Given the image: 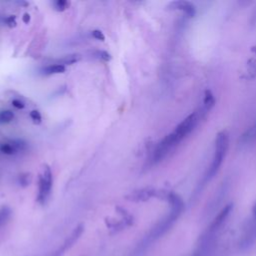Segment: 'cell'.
Returning <instances> with one entry per match:
<instances>
[{
    "instance_id": "obj_11",
    "label": "cell",
    "mask_w": 256,
    "mask_h": 256,
    "mask_svg": "<svg viewBox=\"0 0 256 256\" xmlns=\"http://www.w3.org/2000/svg\"><path fill=\"white\" fill-rule=\"evenodd\" d=\"M66 68L62 64H53V65H48L47 67L44 68V73L49 75V74H59L65 72Z\"/></svg>"
},
{
    "instance_id": "obj_14",
    "label": "cell",
    "mask_w": 256,
    "mask_h": 256,
    "mask_svg": "<svg viewBox=\"0 0 256 256\" xmlns=\"http://www.w3.org/2000/svg\"><path fill=\"white\" fill-rule=\"evenodd\" d=\"M14 114L10 110H4L0 112V123H9L13 120Z\"/></svg>"
},
{
    "instance_id": "obj_17",
    "label": "cell",
    "mask_w": 256,
    "mask_h": 256,
    "mask_svg": "<svg viewBox=\"0 0 256 256\" xmlns=\"http://www.w3.org/2000/svg\"><path fill=\"white\" fill-rule=\"evenodd\" d=\"M30 182H31V175L29 173H24L19 176V183L21 186L26 187L30 184Z\"/></svg>"
},
{
    "instance_id": "obj_16",
    "label": "cell",
    "mask_w": 256,
    "mask_h": 256,
    "mask_svg": "<svg viewBox=\"0 0 256 256\" xmlns=\"http://www.w3.org/2000/svg\"><path fill=\"white\" fill-rule=\"evenodd\" d=\"M255 136H256V124H255L253 127H251L249 130H247V131L242 135V141L247 142V141H249L250 139L254 138Z\"/></svg>"
},
{
    "instance_id": "obj_2",
    "label": "cell",
    "mask_w": 256,
    "mask_h": 256,
    "mask_svg": "<svg viewBox=\"0 0 256 256\" xmlns=\"http://www.w3.org/2000/svg\"><path fill=\"white\" fill-rule=\"evenodd\" d=\"M228 148H229V134L225 130L220 131L216 136L214 156L212 158V162L208 169V172L205 176V181L212 179L216 175V173L218 172L219 168L223 163V160L227 154Z\"/></svg>"
},
{
    "instance_id": "obj_1",
    "label": "cell",
    "mask_w": 256,
    "mask_h": 256,
    "mask_svg": "<svg viewBox=\"0 0 256 256\" xmlns=\"http://www.w3.org/2000/svg\"><path fill=\"white\" fill-rule=\"evenodd\" d=\"M165 196L166 197H164V198H166L171 205V210H170L169 214L165 218H163L152 229V231L149 235V239H151V240L157 239V238L161 237L163 234H165L171 228L173 223L178 219V217L180 216V214L182 213L183 208H184L183 200L177 194H175L173 192H166Z\"/></svg>"
},
{
    "instance_id": "obj_7",
    "label": "cell",
    "mask_w": 256,
    "mask_h": 256,
    "mask_svg": "<svg viewBox=\"0 0 256 256\" xmlns=\"http://www.w3.org/2000/svg\"><path fill=\"white\" fill-rule=\"evenodd\" d=\"M169 6L172 9L181 10L188 17H193L195 15V13H196L195 6L192 3L188 2V1H173V2H171L169 4Z\"/></svg>"
},
{
    "instance_id": "obj_10",
    "label": "cell",
    "mask_w": 256,
    "mask_h": 256,
    "mask_svg": "<svg viewBox=\"0 0 256 256\" xmlns=\"http://www.w3.org/2000/svg\"><path fill=\"white\" fill-rule=\"evenodd\" d=\"M215 104V99L212 93L209 90H206L204 100H203V107L201 108L205 113H207Z\"/></svg>"
},
{
    "instance_id": "obj_18",
    "label": "cell",
    "mask_w": 256,
    "mask_h": 256,
    "mask_svg": "<svg viewBox=\"0 0 256 256\" xmlns=\"http://www.w3.org/2000/svg\"><path fill=\"white\" fill-rule=\"evenodd\" d=\"M30 118L33 120V122L35 124H39L42 120V117H41V114L38 110H32L30 112Z\"/></svg>"
},
{
    "instance_id": "obj_25",
    "label": "cell",
    "mask_w": 256,
    "mask_h": 256,
    "mask_svg": "<svg viewBox=\"0 0 256 256\" xmlns=\"http://www.w3.org/2000/svg\"><path fill=\"white\" fill-rule=\"evenodd\" d=\"M251 50H252V51H253V52H254V53H255V55H256V46H253V47H252V49H251Z\"/></svg>"
},
{
    "instance_id": "obj_6",
    "label": "cell",
    "mask_w": 256,
    "mask_h": 256,
    "mask_svg": "<svg viewBox=\"0 0 256 256\" xmlns=\"http://www.w3.org/2000/svg\"><path fill=\"white\" fill-rule=\"evenodd\" d=\"M26 147H27V145L24 141H22V140H12V141L7 142V143H2L0 145V152H2L3 154L12 155V154H15L16 152L25 150Z\"/></svg>"
},
{
    "instance_id": "obj_8",
    "label": "cell",
    "mask_w": 256,
    "mask_h": 256,
    "mask_svg": "<svg viewBox=\"0 0 256 256\" xmlns=\"http://www.w3.org/2000/svg\"><path fill=\"white\" fill-rule=\"evenodd\" d=\"M157 192L152 188H143L131 193L127 198L131 201H146L153 196H156Z\"/></svg>"
},
{
    "instance_id": "obj_20",
    "label": "cell",
    "mask_w": 256,
    "mask_h": 256,
    "mask_svg": "<svg viewBox=\"0 0 256 256\" xmlns=\"http://www.w3.org/2000/svg\"><path fill=\"white\" fill-rule=\"evenodd\" d=\"M92 37L95 38L96 40H99V41H104L105 40V36H104L103 32H101L100 30H93L92 31Z\"/></svg>"
},
{
    "instance_id": "obj_13",
    "label": "cell",
    "mask_w": 256,
    "mask_h": 256,
    "mask_svg": "<svg viewBox=\"0 0 256 256\" xmlns=\"http://www.w3.org/2000/svg\"><path fill=\"white\" fill-rule=\"evenodd\" d=\"M80 59H81L80 54H70V55H67V56L63 57L60 60V64H62V65H71V64H74V63L78 62Z\"/></svg>"
},
{
    "instance_id": "obj_12",
    "label": "cell",
    "mask_w": 256,
    "mask_h": 256,
    "mask_svg": "<svg viewBox=\"0 0 256 256\" xmlns=\"http://www.w3.org/2000/svg\"><path fill=\"white\" fill-rule=\"evenodd\" d=\"M11 216V209L7 206H3L0 209V227L5 225Z\"/></svg>"
},
{
    "instance_id": "obj_23",
    "label": "cell",
    "mask_w": 256,
    "mask_h": 256,
    "mask_svg": "<svg viewBox=\"0 0 256 256\" xmlns=\"http://www.w3.org/2000/svg\"><path fill=\"white\" fill-rule=\"evenodd\" d=\"M30 19H31V17H30V15H29L28 13H25V14L23 15V17H22V20H23V22H24L25 24H28V23L30 22Z\"/></svg>"
},
{
    "instance_id": "obj_4",
    "label": "cell",
    "mask_w": 256,
    "mask_h": 256,
    "mask_svg": "<svg viewBox=\"0 0 256 256\" xmlns=\"http://www.w3.org/2000/svg\"><path fill=\"white\" fill-rule=\"evenodd\" d=\"M256 242V219L250 220L243 229L239 240V249L241 251L250 250Z\"/></svg>"
},
{
    "instance_id": "obj_5",
    "label": "cell",
    "mask_w": 256,
    "mask_h": 256,
    "mask_svg": "<svg viewBox=\"0 0 256 256\" xmlns=\"http://www.w3.org/2000/svg\"><path fill=\"white\" fill-rule=\"evenodd\" d=\"M232 210V204H228L226 205L218 214L217 216L213 219V221L210 223L209 227L206 229L207 231L209 232H212V233H216L218 234L220 229L222 228V226L224 225L225 221L227 220L230 212Z\"/></svg>"
},
{
    "instance_id": "obj_22",
    "label": "cell",
    "mask_w": 256,
    "mask_h": 256,
    "mask_svg": "<svg viewBox=\"0 0 256 256\" xmlns=\"http://www.w3.org/2000/svg\"><path fill=\"white\" fill-rule=\"evenodd\" d=\"M12 105L14 106V107H16V108H18V109H23L24 108V103L22 102V101H20V100H18V99H14L13 101H12Z\"/></svg>"
},
{
    "instance_id": "obj_3",
    "label": "cell",
    "mask_w": 256,
    "mask_h": 256,
    "mask_svg": "<svg viewBox=\"0 0 256 256\" xmlns=\"http://www.w3.org/2000/svg\"><path fill=\"white\" fill-rule=\"evenodd\" d=\"M52 188V172L49 166L44 165L39 175V192L37 200L40 204H45L48 200Z\"/></svg>"
},
{
    "instance_id": "obj_15",
    "label": "cell",
    "mask_w": 256,
    "mask_h": 256,
    "mask_svg": "<svg viewBox=\"0 0 256 256\" xmlns=\"http://www.w3.org/2000/svg\"><path fill=\"white\" fill-rule=\"evenodd\" d=\"M70 5V2L66 1V0H57L53 3V6H54V9L57 10V11H64L66 10Z\"/></svg>"
},
{
    "instance_id": "obj_24",
    "label": "cell",
    "mask_w": 256,
    "mask_h": 256,
    "mask_svg": "<svg viewBox=\"0 0 256 256\" xmlns=\"http://www.w3.org/2000/svg\"><path fill=\"white\" fill-rule=\"evenodd\" d=\"M253 216H254V218L256 219V204H255L254 207H253Z\"/></svg>"
},
{
    "instance_id": "obj_9",
    "label": "cell",
    "mask_w": 256,
    "mask_h": 256,
    "mask_svg": "<svg viewBox=\"0 0 256 256\" xmlns=\"http://www.w3.org/2000/svg\"><path fill=\"white\" fill-rule=\"evenodd\" d=\"M83 231H84L83 225H82V224L78 225V226L71 232V234L68 236V238L65 240V242L63 243L62 246H63L66 250L69 249L70 247H72V246L75 244V242L80 238V236L82 235Z\"/></svg>"
},
{
    "instance_id": "obj_19",
    "label": "cell",
    "mask_w": 256,
    "mask_h": 256,
    "mask_svg": "<svg viewBox=\"0 0 256 256\" xmlns=\"http://www.w3.org/2000/svg\"><path fill=\"white\" fill-rule=\"evenodd\" d=\"M96 56L103 61H109L111 59L110 54L106 51H96Z\"/></svg>"
},
{
    "instance_id": "obj_21",
    "label": "cell",
    "mask_w": 256,
    "mask_h": 256,
    "mask_svg": "<svg viewBox=\"0 0 256 256\" xmlns=\"http://www.w3.org/2000/svg\"><path fill=\"white\" fill-rule=\"evenodd\" d=\"M5 22H6V24L9 26V27H15L16 26V17L15 16H13V15H11V16H8L7 18H6V20H5Z\"/></svg>"
}]
</instances>
